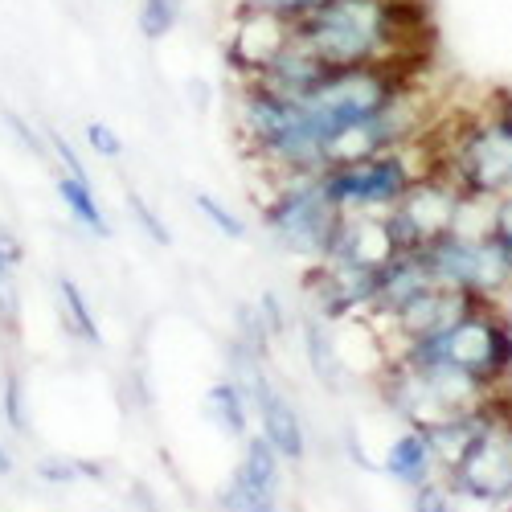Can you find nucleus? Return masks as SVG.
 <instances>
[{"instance_id":"21","label":"nucleus","mask_w":512,"mask_h":512,"mask_svg":"<svg viewBox=\"0 0 512 512\" xmlns=\"http://www.w3.org/2000/svg\"><path fill=\"white\" fill-rule=\"evenodd\" d=\"M41 480H50V484H74L78 472H74L70 459H46V463H41Z\"/></svg>"},{"instance_id":"8","label":"nucleus","mask_w":512,"mask_h":512,"mask_svg":"<svg viewBox=\"0 0 512 512\" xmlns=\"http://www.w3.org/2000/svg\"><path fill=\"white\" fill-rule=\"evenodd\" d=\"M234 476L254 484V488H267V492H279L283 488V455L259 435V431H250L242 439V459L234 467Z\"/></svg>"},{"instance_id":"9","label":"nucleus","mask_w":512,"mask_h":512,"mask_svg":"<svg viewBox=\"0 0 512 512\" xmlns=\"http://www.w3.org/2000/svg\"><path fill=\"white\" fill-rule=\"evenodd\" d=\"M58 201L66 205V213L82 226V230H91L95 238H111V222H107V213L95 197V185L87 177H74V173H62L58 177Z\"/></svg>"},{"instance_id":"6","label":"nucleus","mask_w":512,"mask_h":512,"mask_svg":"<svg viewBox=\"0 0 512 512\" xmlns=\"http://www.w3.org/2000/svg\"><path fill=\"white\" fill-rule=\"evenodd\" d=\"M254 426H259V435L291 463H300L304 451H308V435H304V422H300V410H295V402L275 390L259 410H254Z\"/></svg>"},{"instance_id":"15","label":"nucleus","mask_w":512,"mask_h":512,"mask_svg":"<svg viewBox=\"0 0 512 512\" xmlns=\"http://www.w3.org/2000/svg\"><path fill=\"white\" fill-rule=\"evenodd\" d=\"M324 0H234V9H263V13H275L291 25H300L304 17H312Z\"/></svg>"},{"instance_id":"13","label":"nucleus","mask_w":512,"mask_h":512,"mask_svg":"<svg viewBox=\"0 0 512 512\" xmlns=\"http://www.w3.org/2000/svg\"><path fill=\"white\" fill-rule=\"evenodd\" d=\"M193 205H197V213H201V218L213 226V230H218L222 238H230V242H242L250 230H246V222L238 218V213L226 205V201H218V197H213V193H197L193 197Z\"/></svg>"},{"instance_id":"1","label":"nucleus","mask_w":512,"mask_h":512,"mask_svg":"<svg viewBox=\"0 0 512 512\" xmlns=\"http://www.w3.org/2000/svg\"><path fill=\"white\" fill-rule=\"evenodd\" d=\"M295 37L324 66H398L410 37V5L406 0H324L312 17L295 25Z\"/></svg>"},{"instance_id":"3","label":"nucleus","mask_w":512,"mask_h":512,"mask_svg":"<svg viewBox=\"0 0 512 512\" xmlns=\"http://www.w3.org/2000/svg\"><path fill=\"white\" fill-rule=\"evenodd\" d=\"M410 185H414V173L398 148L361 156L349 164H332L320 173V189L340 213H386L402 201Z\"/></svg>"},{"instance_id":"7","label":"nucleus","mask_w":512,"mask_h":512,"mask_svg":"<svg viewBox=\"0 0 512 512\" xmlns=\"http://www.w3.org/2000/svg\"><path fill=\"white\" fill-rule=\"evenodd\" d=\"M205 418L218 426L226 439H238V443L254 431V410H250V402H246V394H242V386L234 377H222V381H213V386H209Z\"/></svg>"},{"instance_id":"12","label":"nucleus","mask_w":512,"mask_h":512,"mask_svg":"<svg viewBox=\"0 0 512 512\" xmlns=\"http://www.w3.org/2000/svg\"><path fill=\"white\" fill-rule=\"evenodd\" d=\"M181 13H185V0H140V33L144 41H164L181 25Z\"/></svg>"},{"instance_id":"10","label":"nucleus","mask_w":512,"mask_h":512,"mask_svg":"<svg viewBox=\"0 0 512 512\" xmlns=\"http://www.w3.org/2000/svg\"><path fill=\"white\" fill-rule=\"evenodd\" d=\"M58 304H62V320H66V328H70L78 340H87V345H99L103 332H99L95 308H91V300H87V291H82L70 275L58 279Z\"/></svg>"},{"instance_id":"18","label":"nucleus","mask_w":512,"mask_h":512,"mask_svg":"<svg viewBox=\"0 0 512 512\" xmlns=\"http://www.w3.org/2000/svg\"><path fill=\"white\" fill-rule=\"evenodd\" d=\"M46 140H50V152L58 156V164L66 168V173H74V177H87L91 181V173H87V164H82V156L74 152V144L62 136V132H46Z\"/></svg>"},{"instance_id":"5","label":"nucleus","mask_w":512,"mask_h":512,"mask_svg":"<svg viewBox=\"0 0 512 512\" xmlns=\"http://www.w3.org/2000/svg\"><path fill=\"white\" fill-rule=\"evenodd\" d=\"M328 74V66L304 46L300 37L291 41V46L254 78V87H263V91H271V95H279V99H291V103H300V99H308L316 87H320V78Z\"/></svg>"},{"instance_id":"14","label":"nucleus","mask_w":512,"mask_h":512,"mask_svg":"<svg viewBox=\"0 0 512 512\" xmlns=\"http://www.w3.org/2000/svg\"><path fill=\"white\" fill-rule=\"evenodd\" d=\"M426 463H431V447H426V439H418V435L398 439L390 451V472L402 480H418L426 472Z\"/></svg>"},{"instance_id":"2","label":"nucleus","mask_w":512,"mask_h":512,"mask_svg":"<svg viewBox=\"0 0 512 512\" xmlns=\"http://www.w3.org/2000/svg\"><path fill=\"white\" fill-rule=\"evenodd\" d=\"M263 226L279 250L320 263L336 238L340 209L320 189V177H283L263 201Z\"/></svg>"},{"instance_id":"4","label":"nucleus","mask_w":512,"mask_h":512,"mask_svg":"<svg viewBox=\"0 0 512 512\" xmlns=\"http://www.w3.org/2000/svg\"><path fill=\"white\" fill-rule=\"evenodd\" d=\"M295 41V25L263 13V9H234L226 29V70L238 82H254L287 46Z\"/></svg>"},{"instance_id":"17","label":"nucleus","mask_w":512,"mask_h":512,"mask_svg":"<svg viewBox=\"0 0 512 512\" xmlns=\"http://www.w3.org/2000/svg\"><path fill=\"white\" fill-rule=\"evenodd\" d=\"M127 209H132V218L140 222V230H144L156 246H168V242H173V230L164 226V218H160V213H156L140 193H127Z\"/></svg>"},{"instance_id":"16","label":"nucleus","mask_w":512,"mask_h":512,"mask_svg":"<svg viewBox=\"0 0 512 512\" xmlns=\"http://www.w3.org/2000/svg\"><path fill=\"white\" fill-rule=\"evenodd\" d=\"M82 140H87V148H91L99 160H119V156H123V136L115 132L111 123L91 119L87 127H82Z\"/></svg>"},{"instance_id":"20","label":"nucleus","mask_w":512,"mask_h":512,"mask_svg":"<svg viewBox=\"0 0 512 512\" xmlns=\"http://www.w3.org/2000/svg\"><path fill=\"white\" fill-rule=\"evenodd\" d=\"M5 119H9V127H13V136H17V140H21V144H25L33 156H50V144L37 136V127H29V123H25L21 115H13V111H9Z\"/></svg>"},{"instance_id":"22","label":"nucleus","mask_w":512,"mask_h":512,"mask_svg":"<svg viewBox=\"0 0 512 512\" xmlns=\"http://www.w3.org/2000/svg\"><path fill=\"white\" fill-rule=\"evenodd\" d=\"M5 402H9V406H5V410H9V422L21 431V426H25V414H21V386H17V381H9V398H5Z\"/></svg>"},{"instance_id":"23","label":"nucleus","mask_w":512,"mask_h":512,"mask_svg":"<svg viewBox=\"0 0 512 512\" xmlns=\"http://www.w3.org/2000/svg\"><path fill=\"white\" fill-rule=\"evenodd\" d=\"M0 476H13V455L5 451V443H0Z\"/></svg>"},{"instance_id":"11","label":"nucleus","mask_w":512,"mask_h":512,"mask_svg":"<svg viewBox=\"0 0 512 512\" xmlns=\"http://www.w3.org/2000/svg\"><path fill=\"white\" fill-rule=\"evenodd\" d=\"M218 508L222 512H279V492L254 488V484L230 476V484L218 492Z\"/></svg>"},{"instance_id":"19","label":"nucleus","mask_w":512,"mask_h":512,"mask_svg":"<svg viewBox=\"0 0 512 512\" xmlns=\"http://www.w3.org/2000/svg\"><path fill=\"white\" fill-rule=\"evenodd\" d=\"M0 304H5V312L17 308V263L5 250H0Z\"/></svg>"}]
</instances>
